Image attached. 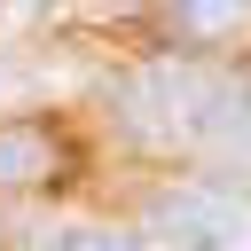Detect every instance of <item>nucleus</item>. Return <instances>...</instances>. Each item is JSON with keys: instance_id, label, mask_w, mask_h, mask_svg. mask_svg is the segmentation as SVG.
I'll return each mask as SVG.
<instances>
[{"instance_id": "nucleus-1", "label": "nucleus", "mask_w": 251, "mask_h": 251, "mask_svg": "<svg viewBox=\"0 0 251 251\" xmlns=\"http://www.w3.org/2000/svg\"><path fill=\"white\" fill-rule=\"evenodd\" d=\"M55 173V141L39 126H0V180H39Z\"/></svg>"}, {"instance_id": "nucleus-2", "label": "nucleus", "mask_w": 251, "mask_h": 251, "mask_svg": "<svg viewBox=\"0 0 251 251\" xmlns=\"http://www.w3.org/2000/svg\"><path fill=\"white\" fill-rule=\"evenodd\" d=\"M31 251H126L118 235H102V227H47Z\"/></svg>"}, {"instance_id": "nucleus-3", "label": "nucleus", "mask_w": 251, "mask_h": 251, "mask_svg": "<svg viewBox=\"0 0 251 251\" xmlns=\"http://www.w3.org/2000/svg\"><path fill=\"white\" fill-rule=\"evenodd\" d=\"M235 24H243L235 8H188L180 16V31H235Z\"/></svg>"}, {"instance_id": "nucleus-4", "label": "nucleus", "mask_w": 251, "mask_h": 251, "mask_svg": "<svg viewBox=\"0 0 251 251\" xmlns=\"http://www.w3.org/2000/svg\"><path fill=\"white\" fill-rule=\"evenodd\" d=\"M0 94H8V71H0Z\"/></svg>"}]
</instances>
